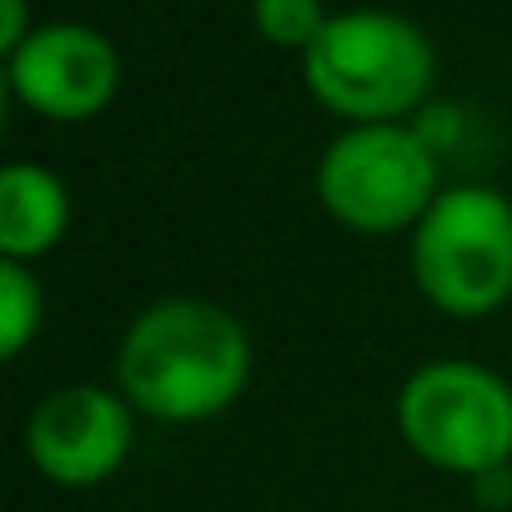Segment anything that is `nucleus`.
<instances>
[{
	"label": "nucleus",
	"instance_id": "obj_1",
	"mask_svg": "<svg viewBox=\"0 0 512 512\" xmlns=\"http://www.w3.org/2000/svg\"><path fill=\"white\" fill-rule=\"evenodd\" d=\"M251 377V337L236 312L201 297L146 307L116 352V392L156 422L221 417Z\"/></svg>",
	"mask_w": 512,
	"mask_h": 512
},
{
	"label": "nucleus",
	"instance_id": "obj_2",
	"mask_svg": "<svg viewBox=\"0 0 512 512\" xmlns=\"http://www.w3.org/2000/svg\"><path fill=\"white\" fill-rule=\"evenodd\" d=\"M432 41L397 11H337L302 51L307 91L352 126L402 121L432 91Z\"/></svg>",
	"mask_w": 512,
	"mask_h": 512
},
{
	"label": "nucleus",
	"instance_id": "obj_6",
	"mask_svg": "<svg viewBox=\"0 0 512 512\" xmlns=\"http://www.w3.org/2000/svg\"><path fill=\"white\" fill-rule=\"evenodd\" d=\"M136 442V407L116 387L71 382L41 397L26 422V457L56 487H101Z\"/></svg>",
	"mask_w": 512,
	"mask_h": 512
},
{
	"label": "nucleus",
	"instance_id": "obj_5",
	"mask_svg": "<svg viewBox=\"0 0 512 512\" xmlns=\"http://www.w3.org/2000/svg\"><path fill=\"white\" fill-rule=\"evenodd\" d=\"M402 442L462 477H497L512 457V387L477 362H427L397 392Z\"/></svg>",
	"mask_w": 512,
	"mask_h": 512
},
{
	"label": "nucleus",
	"instance_id": "obj_8",
	"mask_svg": "<svg viewBox=\"0 0 512 512\" xmlns=\"http://www.w3.org/2000/svg\"><path fill=\"white\" fill-rule=\"evenodd\" d=\"M71 226V196L56 171L36 161H11L0 171V256L36 262Z\"/></svg>",
	"mask_w": 512,
	"mask_h": 512
},
{
	"label": "nucleus",
	"instance_id": "obj_10",
	"mask_svg": "<svg viewBox=\"0 0 512 512\" xmlns=\"http://www.w3.org/2000/svg\"><path fill=\"white\" fill-rule=\"evenodd\" d=\"M251 16H256V31L282 51H307L332 21L322 0H251Z\"/></svg>",
	"mask_w": 512,
	"mask_h": 512
},
{
	"label": "nucleus",
	"instance_id": "obj_9",
	"mask_svg": "<svg viewBox=\"0 0 512 512\" xmlns=\"http://www.w3.org/2000/svg\"><path fill=\"white\" fill-rule=\"evenodd\" d=\"M41 312H46V292L31 277V267L0 256V352L21 357L26 342L41 332Z\"/></svg>",
	"mask_w": 512,
	"mask_h": 512
},
{
	"label": "nucleus",
	"instance_id": "obj_7",
	"mask_svg": "<svg viewBox=\"0 0 512 512\" xmlns=\"http://www.w3.org/2000/svg\"><path fill=\"white\" fill-rule=\"evenodd\" d=\"M6 81L36 116L91 121L121 86V56L101 31L81 21H51L36 26L16 56H6Z\"/></svg>",
	"mask_w": 512,
	"mask_h": 512
},
{
	"label": "nucleus",
	"instance_id": "obj_3",
	"mask_svg": "<svg viewBox=\"0 0 512 512\" xmlns=\"http://www.w3.org/2000/svg\"><path fill=\"white\" fill-rule=\"evenodd\" d=\"M412 277L442 317H492L512 302V201L492 186H452L412 231Z\"/></svg>",
	"mask_w": 512,
	"mask_h": 512
},
{
	"label": "nucleus",
	"instance_id": "obj_4",
	"mask_svg": "<svg viewBox=\"0 0 512 512\" xmlns=\"http://www.w3.org/2000/svg\"><path fill=\"white\" fill-rule=\"evenodd\" d=\"M317 196L332 221L362 236H392L432 211L437 151L422 131L402 121L347 126L317 161Z\"/></svg>",
	"mask_w": 512,
	"mask_h": 512
},
{
	"label": "nucleus",
	"instance_id": "obj_11",
	"mask_svg": "<svg viewBox=\"0 0 512 512\" xmlns=\"http://www.w3.org/2000/svg\"><path fill=\"white\" fill-rule=\"evenodd\" d=\"M36 26L26 21V0H0V51L16 56Z\"/></svg>",
	"mask_w": 512,
	"mask_h": 512
}]
</instances>
